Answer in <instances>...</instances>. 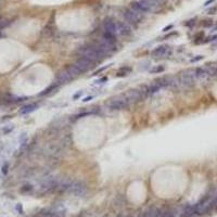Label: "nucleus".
Listing matches in <instances>:
<instances>
[{
	"label": "nucleus",
	"mask_w": 217,
	"mask_h": 217,
	"mask_svg": "<svg viewBox=\"0 0 217 217\" xmlns=\"http://www.w3.org/2000/svg\"><path fill=\"white\" fill-rule=\"evenodd\" d=\"M76 53L78 54L79 58L86 59L92 63L100 62L105 58H109V54H110L101 47L99 42H90V44L84 45L78 48Z\"/></svg>",
	"instance_id": "nucleus-1"
},
{
	"label": "nucleus",
	"mask_w": 217,
	"mask_h": 217,
	"mask_svg": "<svg viewBox=\"0 0 217 217\" xmlns=\"http://www.w3.org/2000/svg\"><path fill=\"white\" fill-rule=\"evenodd\" d=\"M130 8L140 14H145L148 12H152L156 8V4L152 0H136L130 3Z\"/></svg>",
	"instance_id": "nucleus-2"
},
{
	"label": "nucleus",
	"mask_w": 217,
	"mask_h": 217,
	"mask_svg": "<svg viewBox=\"0 0 217 217\" xmlns=\"http://www.w3.org/2000/svg\"><path fill=\"white\" fill-rule=\"evenodd\" d=\"M127 100L129 101V103H137L139 101H141L142 99H145L148 96V88L147 89H130L127 94H124Z\"/></svg>",
	"instance_id": "nucleus-3"
},
{
	"label": "nucleus",
	"mask_w": 217,
	"mask_h": 217,
	"mask_svg": "<svg viewBox=\"0 0 217 217\" xmlns=\"http://www.w3.org/2000/svg\"><path fill=\"white\" fill-rule=\"evenodd\" d=\"M129 105H130V103H129V101L127 100V98L124 94L114 98L113 100H111L110 103H109V107L111 110H124V109H127Z\"/></svg>",
	"instance_id": "nucleus-4"
},
{
	"label": "nucleus",
	"mask_w": 217,
	"mask_h": 217,
	"mask_svg": "<svg viewBox=\"0 0 217 217\" xmlns=\"http://www.w3.org/2000/svg\"><path fill=\"white\" fill-rule=\"evenodd\" d=\"M124 18L129 24H132V25H137L139 23L141 22L142 20V16L143 14H140L139 12L135 11V10L132 9V8H128V9H126L124 11Z\"/></svg>",
	"instance_id": "nucleus-5"
},
{
	"label": "nucleus",
	"mask_w": 217,
	"mask_h": 217,
	"mask_svg": "<svg viewBox=\"0 0 217 217\" xmlns=\"http://www.w3.org/2000/svg\"><path fill=\"white\" fill-rule=\"evenodd\" d=\"M69 192H71L72 194L76 195V197H83L87 193V186L82 181H73Z\"/></svg>",
	"instance_id": "nucleus-6"
},
{
	"label": "nucleus",
	"mask_w": 217,
	"mask_h": 217,
	"mask_svg": "<svg viewBox=\"0 0 217 217\" xmlns=\"http://www.w3.org/2000/svg\"><path fill=\"white\" fill-rule=\"evenodd\" d=\"M172 54V48L167 45H162L159 47L154 48L151 51V56L155 58H164V57H170Z\"/></svg>",
	"instance_id": "nucleus-7"
},
{
	"label": "nucleus",
	"mask_w": 217,
	"mask_h": 217,
	"mask_svg": "<svg viewBox=\"0 0 217 217\" xmlns=\"http://www.w3.org/2000/svg\"><path fill=\"white\" fill-rule=\"evenodd\" d=\"M104 26V31H107V33H111V34L117 36L118 35V22L115 21L113 19H105L103 23Z\"/></svg>",
	"instance_id": "nucleus-8"
},
{
	"label": "nucleus",
	"mask_w": 217,
	"mask_h": 217,
	"mask_svg": "<svg viewBox=\"0 0 217 217\" xmlns=\"http://www.w3.org/2000/svg\"><path fill=\"white\" fill-rule=\"evenodd\" d=\"M94 63L90 62V61L86 60V59H83V58H79L78 60L76 61L75 63H74V66H75L76 69H78L79 72L82 73H85L87 72L88 69H90L92 67V65H94Z\"/></svg>",
	"instance_id": "nucleus-9"
},
{
	"label": "nucleus",
	"mask_w": 217,
	"mask_h": 217,
	"mask_svg": "<svg viewBox=\"0 0 217 217\" xmlns=\"http://www.w3.org/2000/svg\"><path fill=\"white\" fill-rule=\"evenodd\" d=\"M74 79V77H73L71 74H69V72L67 71V69H63V71H61L59 74L57 75V84L59 86L62 85V84H66V83H69V80H73Z\"/></svg>",
	"instance_id": "nucleus-10"
},
{
	"label": "nucleus",
	"mask_w": 217,
	"mask_h": 217,
	"mask_svg": "<svg viewBox=\"0 0 217 217\" xmlns=\"http://www.w3.org/2000/svg\"><path fill=\"white\" fill-rule=\"evenodd\" d=\"M118 34L123 35V36H129L132 34V28L129 27L127 23L118 22Z\"/></svg>",
	"instance_id": "nucleus-11"
},
{
	"label": "nucleus",
	"mask_w": 217,
	"mask_h": 217,
	"mask_svg": "<svg viewBox=\"0 0 217 217\" xmlns=\"http://www.w3.org/2000/svg\"><path fill=\"white\" fill-rule=\"evenodd\" d=\"M143 215H145V217H161L162 212H161L160 208H155V206H152L149 210H147L143 213Z\"/></svg>",
	"instance_id": "nucleus-12"
},
{
	"label": "nucleus",
	"mask_w": 217,
	"mask_h": 217,
	"mask_svg": "<svg viewBox=\"0 0 217 217\" xmlns=\"http://www.w3.org/2000/svg\"><path fill=\"white\" fill-rule=\"evenodd\" d=\"M38 109V104L36 103H31V104H27L25 107H23L21 110H20V114L21 115H26V114H29L31 112H34Z\"/></svg>",
	"instance_id": "nucleus-13"
},
{
	"label": "nucleus",
	"mask_w": 217,
	"mask_h": 217,
	"mask_svg": "<svg viewBox=\"0 0 217 217\" xmlns=\"http://www.w3.org/2000/svg\"><path fill=\"white\" fill-rule=\"evenodd\" d=\"M58 87H59V85H58L57 83H56V84H54V83H53L52 85H50V86H49V87H48L47 89H45L44 91L40 92V94H40V96H45V94H49L51 91H52V90H53V91H54V89H57Z\"/></svg>",
	"instance_id": "nucleus-14"
},
{
	"label": "nucleus",
	"mask_w": 217,
	"mask_h": 217,
	"mask_svg": "<svg viewBox=\"0 0 217 217\" xmlns=\"http://www.w3.org/2000/svg\"><path fill=\"white\" fill-rule=\"evenodd\" d=\"M164 69H165V67L163 65H156L150 69V73L151 74H160V73L164 72Z\"/></svg>",
	"instance_id": "nucleus-15"
},
{
	"label": "nucleus",
	"mask_w": 217,
	"mask_h": 217,
	"mask_svg": "<svg viewBox=\"0 0 217 217\" xmlns=\"http://www.w3.org/2000/svg\"><path fill=\"white\" fill-rule=\"evenodd\" d=\"M33 190V186L31 185H25L21 188V192L22 193H27V192H31Z\"/></svg>",
	"instance_id": "nucleus-16"
},
{
	"label": "nucleus",
	"mask_w": 217,
	"mask_h": 217,
	"mask_svg": "<svg viewBox=\"0 0 217 217\" xmlns=\"http://www.w3.org/2000/svg\"><path fill=\"white\" fill-rule=\"evenodd\" d=\"M13 129H14V126L13 125L7 126V127H3L2 128V132L4 135H8V134H10L11 132H13Z\"/></svg>",
	"instance_id": "nucleus-17"
},
{
	"label": "nucleus",
	"mask_w": 217,
	"mask_h": 217,
	"mask_svg": "<svg viewBox=\"0 0 217 217\" xmlns=\"http://www.w3.org/2000/svg\"><path fill=\"white\" fill-rule=\"evenodd\" d=\"M8 170H9V163H4L1 167V172H2L3 175H7L8 174Z\"/></svg>",
	"instance_id": "nucleus-18"
},
{
	"label": "nucleus",
	"mask_w": 217,
	"mask_h": 217,
	"mask_svg": "<svg viewBox=\"0 0 217 217\" xmlns=\"http://www.w3.org/2000/svg\"><path fill=\"white\" fill-rule=\"evenodd\" d=\"M161 217H175V213L174 212H165V213H162V215H161Z\"/></svg>",
	"instance_id": "nucleus-19"
},
{
	"label": "nucleus",
	"mask_w": 217,
	"mask_h": 217,
	"mask_svg": "<svg viewBox=\"0 0 217 217\" xmlns=\"http://www.w3.org/2000/svg\"><path fill=\"white\" fill-rule=\"evenodd\" d=\"M83 94H84V91H83V90H79V91H77L76 94H73V100H77L78 98L82 97Z\"/></svg>",
	"instance_id": "nucleus-20"
},
{
	"label": "nucleus",
	"mask_w": 217,
	"mask_h": 217,
	"mask_svg": "<svg viewBox=\"0 0 217 217\" xmlns=\"http://www.w3.org/2000/svg\"><path fill=\"white\" fill-rule=\"evenodd\" d=\"M203 56H198V57H195V58H193V59H191L190 60V62L191 63H195V62H198V61H200V60H203Z\"/></svg>",
	"instance_id": "nucleus-21"
},
{
	"label": "nucleus",
	"mask_w": 217,
	"mask_h": 217,
	"mask_svg": "<svg viewBox=\"0 0 217 217\" xmlns=\"http://www.w3.org/2000/svg\"><path fill=\"white\" fill-rule=\"evenodd\" d=\"M206 23H203V26L204 27H211L212 25H213V21H211V20H208V21H205Z\"/></svg>",
	"instance_id": "nucleus-22"
},
{
	"label": "nucleus",
	"mask_w": 217,
	"mask_h": 217,
	"mask_svg": "<svg viewBox=\"0 0 217 217\" xmlns=\"http://www.w3.org/2000/svg\"><path fill=\"white\" fill-rule=\"evenodd\" d=\"M152 1H153L155 4H156V7H159V6H161V4H163V3L165 2L166 0H152Z\"/></svg>",
	"instance_id": "nucleus-23"
},
{
	"label": "nucleus",
	"mask_w": 217,
	"mask_h": 217,
	"mask_svg": "<svg viewBox=\"0 0 217 217\" xmlns=\"http://www.w3.org/2000/svg\"><path fill=\"white\" fill-rule=\"evenodd\" d=\"M195 24V20H190L188 21V23H185V26H192Z\"/></svg>",
	"instance_id": "nucleus-24"
},
{
	"label": "nucleus",
	"mask_w": 217,
	"mask_h": 217,
	"mask_svg": "<svg viewBox=\"0 0 217 217\" xmlns=\"http://www.w3.org/2000/svg\"><path fill=\"white\" fill-rule=\"evenodd\" d=\"M110 65H111V64H110ZM110 65H107V66H104V67H101L100 69H98L97 72H94V75H97V74L101 73V72H102V71H104V69H107V67H110Z\"/></svg>",
	"instance_id": "nucleus-25"
},
{
	"label": "nucleus",
	"mask_w": 217,
	"mask_h": 217,
	"mask_svg": "<svg viewBox=\"0 0 217 217\" xmlns=\"http://www.w3.org/2000/svg\"><path fill=\"white\" fill-rule=\"evenodd\" d=\"M16 211H19L20 214H23V208L21 204H18L16 205Z\"/></svg>",
	"instance_id": "nucleus-26"
},
{
	"label": "nucleus",
	"mask_w": 217,
	"mask_h": 217,
	"mask_svg": "<svg viewBox=\"0 0 217 217\" xmlns=\"http://www.w3.org/2000/svg\"><path fill=\"white\" fill-rule=\"evenodd\" d=\"M174 26H173V24H170V25H168V26H166V27H164L163 28V31H168L170 29H172L173 28Z\"/></svg>",
	"instance_id": "nucleus-27"
},
{
	"label": "nucleus",
	"mask_w": 217,
	"mask_h": 217,
	"mask_svg": "<svg viewBox=\"0 0 217 217\" xmlns=\"http://www.w3.org/2000/svg\"><path fill=\"white\" fill-rule=\"evenodd\" d=\"M92 98H94V97H92V96H90V97H87V98H85V99H84V100H83V101H84V102H88V101H90V100H91Z\"/></svg>",
	"instance_id": "nucleus-28"
},
{
	"label": "nucleus",
	"mask_w": 217,
	"mask_h": 217,
	"mask_svg": "<svg viewBox=\"0 0 217 217\" xmlns=\"http://www.w3.org/2000/svg\"><path fill=\"white\" fill-rule=\"evenodd\" d=\"M215 12H216V8H213V9H211L210 11H208V13H210V14H214Z\"/></svg>",
	"instance_id": "nucleus-29"
},
{
	"label": "nucleus",
	"mask_w": 217,
	"mask_h": 217,
	"mask_svg": "<svg viewBox=\"0 0 217 217\" xmlns=\"http://www.w3.org/2000/svg\"><path fill=\"white\" fill-rule=\"evenodd\" d=\"M215 0H208V1H206V2L204 3V6L206 7V6H208V4H210V3H212V2H214Z\"/></svg>",
	"instance_id": "nucleus-30"
},
{
	"label": "nucleus",
	"mask_w": 217,
	"mask_h": 217,
	"mask_svg": "<svg viewBox=\"0 0 217 217\" xmlns=\"http://www.w3.org/2000/svg\"><path fill=\"white\" fill-rule=\"evenodd\" d=\"M107 77H104V78H101V79H99V80H97V83H102V82H107Z\"/></svg>",
	"instance_id": "nucleus-31"
},
{
	"label": "nucleus",
	"mask_w": 217,
	"mask_h": 217,
	"mask_svg": "<svg viewBox=\"0 0 217 217\" xmlns=\"http://www.w3.org/2000/svg\"><path fill=\"white\" fill-rule=\"evenodd\" d=\"M0 37H1V31H0Z\"/></svg>",
	"instance_id": "nucleus-32"
},
{
	"label": "nucleus",
	"mask_w": 217,
	"mask_h": 217,
	"mask_svg": "<svg viewBox=\"0 0 217 217\" xmlns=\"http://www.w3.org/2000/svg\"><path fill=\"white\" fill-rule=\"evenodd\" d=\"M215 29H217V26H216V28H215Z\"/></svg>",
	"instance_id": "nucleus-33"
}]
</instances>
